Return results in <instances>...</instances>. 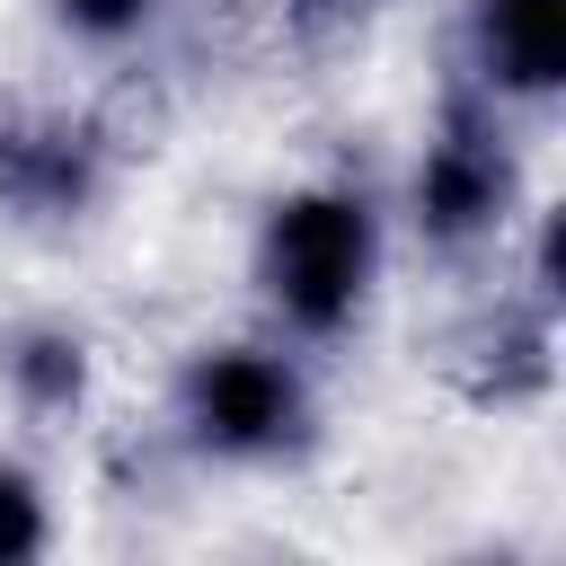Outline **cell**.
<instances>
[{"label": "cell", "mask_w": 566, "mask_h": 566, "mask_svg": "<svg viewBox=\"0 0 566 566\" xmlns=\"http://www.w3.org/2000/svg\"><path fill=\"white\" fill-rule=\"evenodd\" d=\"M380 203L363 177H301L283 186L265 212H256V239H248V283H256V310L283 345L318 354V345H345L380 292Z\"/></svg>", "instance_id": "1"}, {"label": "cell", "mask_w": 566, "mask_h": 566, "mask_svg": "<svg viewBox=\"0 0 566 566\" xmlns=\"http://www.w3.org/2000/svg\"><path fill=\"white\" fill-rule=\"evenodd\" d=\"M168 433L203 469H301L318 451V380L310 354L265 336L195 345L168 380Z\"/></svg>", "instance_id": "2"}, {"label": "cell", "mask_w": 566, "mask_h": 566, "mask_svg": "<svg viewBox=\"0 0 566 566\" xmlns=\"http://www.w3.org/2000/svg\"><path fill=\"white\" fill-rule=\"evenodd\" d=\"M407 221L433 256H486L522 221V124L486 106L478 88L442 80L433 133L407 177Z\"/></svg>", "instance_id": "3"}, {"label": "cell", "mask_w": 566, "mask_h": 566, "mask_svg": "<svg viewBox=\"0 0 566 566\" xmlns=\"http://www.w3.org/2000/svg\"><path fill=\"white\" fill-rule=\"evenodd\" d=\"M124 142L106 124V106H71V97H0V221L18 230H80L97 221V203L115 195Z\"/></svg>", "instance_id": "4"}, {"label": "cell", "mask_w": 566, "mask_h": 566, "mask_svg": "<svg viewBox=\"0 0 566 566\" xmlns=\"http://www.w3.org/2000/svg\"><path fill=\"white\" fill-rule=\"evenodd\" d=\"M451 80L513 124L566 97V0H469L451 35Z\"/></svg>", "instance_id": "5"}, {"label": "cell", "mask_w": 566, "mask_h": 566, "mask_svg": "<svg viewBox=\"0 0 566 566\" xmlns=\"http://www.w3.org/2000/svg\"><path fill=\"white\" fill-rule=\"evenodd\" d=\"M557 318H566V301H548L531 283L478 301L442 336V380L469 407H539L557 389Z\"/></svg>", "instance_id": "6"}, {"label": "cell", "mask_w": 566, "mask_h": 566, "mask_svg": "<svg viewBox=\"0 0 566 566\" xmlns=\"http://www.w3.org/2000/svg\"><path fill=\"white\" fill-rule=\"evenodd\" d=\"M88 380H97L88 327H71V318H53V310L0 327V398H9L27 424H71V416L88 407Z\"/></svg>", "instance_id": "7"}, {"label": "cell", "mask_w": 566, "mask_h": 566, "mask_svg": "<svg viewBox=\"0 0 566 566\" xmlns=\"http://www.w3.org/2000/svg\"><path fill=\"white\" fill-rule=\"evenodd\" d=\"M159 9H168V0H44L53 35L80 44V53H106V62H124V53L159 27Z\"/></svg>", "instance_id": "8"}, {"label": "cell", "mask_w": 566, "mask_h": 566, "mask_svg": "<svg viewBox=\"0 0 566 566\" xmlns=\"http://www.w3.org/2000/svg\"><path fill=\"white\" fill-rule=\"evenodd\" d=\"M53 548V504H44V478L0 451V566H35Z\"/></svg>", "instance_id": "9"}, {"label": "cell", "mask_w": 566, "mask_h": 566, "mask_svg": "<svg viewBox=\"0 0 566 566\" xmlns=\"http://www.w3.org/2000/svg\"><path fill=\"white\" fill-rule=\"evenodd\" d=\"M371 9H380V0H274V18H283V35H292L301 53H336Z\"/></svg>", "instance_id": "10"}]
</instances>
